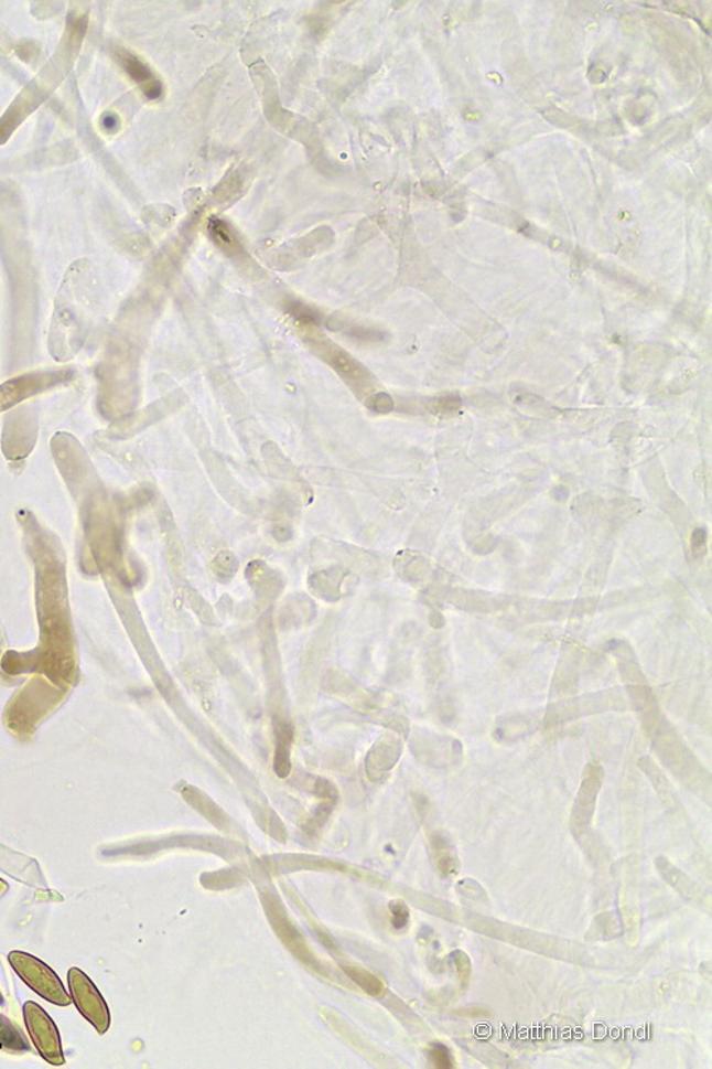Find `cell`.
I'll use <instances>...</instances> for the list:
<instances>
[{"mask_svg": "<svg viewBox=\"0 0 712 1069\" xmlns=\"http://www.w3.org/2000/svg\"><path fill=\"white\" fill-rule=\"evenodd\" d=\"M8 960L14 973L43 999L58 1005V1007H67L71 1004V997L65 985L62 984L55 971L43 961L31 954L22 953V951H12L8 955Z\"/></svg>", "mask_w": 712, "mask_h": 1069, "instance_id": "obj_1", "label": "cell"}, {"mask_svg": "<svg viewBox=\"0 0 712 1069\" xmlns=\"http://www.w3.org/2000/svg\"><path fill=\"white\" fill-rule=\"evenodd\" d=\"M23 1013L28 1033L31 1035L37 1052L52 1066H63L65 1056H63L61 1035H58L53 1019L48 1017L41 1005L33 1003V1001H28L24 1004Z\"/></svg>", "mask_w": 712, "mask_h": 1069, "instance_id": "obj_2", "label": "cell"}, {"mask_svg": "<svg viewBox=\"0 0 712 1069\" xmlns=\"http://www.w3.org/2000/svg\"><path fill=\"white\" fill-rule=\"evenodd\" d=\"M67 980H69L73 1003L96 1031L104 1035L110 1027V1013L99 990L79 969L69 970Z\"/></svg>", "mask_w": 712, "mask_h": 1069, "instance_id": "obj_3", "label": "cell"}, {"mask_svg": "<svg viewBox=\"0 0 712 1069\" xmlns=\"http://www.w3.org/2000/svg\"><path fill=\"white\" fill-rule=\"evenodd\" d=\"M0 1048L11 1054H24L31 1051L28 1038L24 1037L22 1029L17 1024L0 1014Z\"/></svg>", "mask_w": 712, "mask_h": 1069, "instance_id": "obj_4", "label": "cell"}, {"mask_svg": "<svg viewBox=\"0 0 712 1069\" xmlns=\"http://www.w3.org/2000/svg\"><path fill=\"white\" fill-rule=\"evenodd\" d=\"M433 846V858H435V864L439 873L442 876L451 877L460 873L461 862L457 858L455 851L443 838H435L432 843Z\"/></svg>", "mask_w": 712, "mask_h": 1069, "instance_id": "obj_5", "label": "cell"}, {"mask_svg": "<svg viewBox=\"0 0 712 1069\" xmlns=\"http://www.w3.org/2000/svg\"><path fill=\"white\" fill-rule=\"evenodd\" d=\"M345 970H346V973L349 974V977L356 981V983H358L360 987L367 991L368 994L370 995L384 994L385 985L382 981H380L378 977H375V975L368 973V971L360 970L358 969V966H348V969H345Z\"/></svg>", "mask_w": 712, "mask_h": 1069, "instance_id": "obj_6", "label": "cell"}, {"mask_svg": "<svg viewBox=\"0 0 712 1069\" xmlns=\"http://www.w3.org/2000/svg\"><path fill=\"white\" fill-rule=\"evenodd\" d=\"M453 963L456 966L457 979L461 981L462 988H465L470 984L472 975V963L470 955L463 953V951H455L452 954Z\"/></svg>", "mask_w": 712, "mask_h": 1069, "instance_id": "obj_7", "label": "cell"}, {"mask_svg": "<svg viewBox=\"0 0 712 1069\" xmlns=\"http://www.w3.org/2000/svg\"><path fill=\"white\" fill-rule=\"evenodd\" d=\"M429 1058L436 1068H453L455 1062H453V1057L447 1047L441 1046V1044H435L428 1049Z\"/></svg>", "mask_w": 712, "mask_h": 1069, "instance_id": "obj_8", "label": "cell"}, {"mask_svg": "<svg viewBox=\"0 0 712 1069\" xmlns=\"http://www.w3.org/2000/svg\"><path fill=\"white\" fill-rule=\"evenodd\" d=\"M392 911V924L395 929L402 930L408 926L409 922V910L407 905L401 900H395L391 902Z\"/></svg>", "mask_w": 712, "mask_h": 1069, "instance_id": "obj_9", "label": "cell"}, {"mask_svg": "<svg viewBox=\"0 0 712 1069\" xmlns=\"http://www.w3.org/2000/svg\"><path fill=\"white\" fill-rule=\"evenodd\" d=\"M126 71L134 77L136 81L151 82V76L148 67L141 65L139 58L133 56L126 57ZM154 83V82H151Z\"/></svg>", "mask_w": 712, "mask_h": 1069, "instance_id": "obj_10", "label": "cell"}, {"mask_svg": "<svg viewBox=\"0 0 712 1069\" xmlns=\"http://www.w3.org/2000/svg\"><path fill=\"white\" fill-rule=\"evenodd\" d=\"M460 1014L466 1015V1017L477 1018V1017H486V1015H489V1012H487V1009L475 1007V1008L461 1009Z\"/></svg>", "mask_w": 712, "mask_h": 1069, "instance_id": "obj_11", "label": "cell"}, {"mask_svg": "<svg viewBox=\"0 0 712 1069\" xmlns=\"http://www.w3.org/2000/svg\"><path fill=\"white\" fill-rule=\"evenodd\" d=\"M8 888H9L8 883L2 880V878H0V897H3L4 895H7Z\"/></svg>", "mask_w": 712, "mask_h": 1069, "instance_id": "obj_12", "label": "cell"}, {"mask_svg": "<svg viewBox=\"0 0 712 1069\" xmlns=\"http://www.w3.org/2000/svg\"><path fill=\"white\" fill-rule=\"evenodd\" d=\"M3 1003H4V998H3L2 993H0V1005H3Z\"/></svg>", "mask_w": 712, "mask_h": 1069, "instance_id": "obj_13", "label": "cell"}]
</instances>
